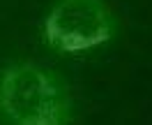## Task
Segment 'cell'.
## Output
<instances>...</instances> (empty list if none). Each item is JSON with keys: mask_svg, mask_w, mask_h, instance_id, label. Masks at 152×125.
<instances>
[{"mask_svg": "<svg viewBox=\"0 0 152 125\" xmlns=\"http://www.w3.org/2000/svg\"><path fill=\"white\" fill-rule=\"evenodd\" d=\"M0 111L12 125H67L72 97L53 72L19 63L0 79Z\"/></svg>", "mask_w": 152, "mask_h": 125, "instance_id": "6da1fadb", "label": "cell"}, {"mask_svg": "<svg viewBox=\"0 0 152 125\" xmlns=\"http://www.w3.org/2000/svg\"><path fill=\"white\" fill-rule=\"evenodd\" d=\"M113 16L102 0H60L48 14L44 35L51 49L74 53L113 37Z\"/></svg>", "mask_w": 152, "mask_h": 125, "instance_id": "7a4b0ae2", "label": "cell"}]
</instances>
